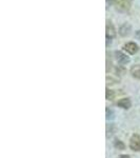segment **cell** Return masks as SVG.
<instances>
[{"instance_id": "1", "label": "cell", "mask_w": 140, "mask_h": 158, "mask_svg": "<svg viewBox=\"0 0 140 158\" xmlns=\"http://www.w3.org/2000/svg\"><path fill=\"white\" fill-rule=\"evenodd\" d=\"M105 36H106V47L112 42V39L116 37V30L114 27L113 23L111 21L106 22V29H105Z\"/></svg>"}, {"instance_id": "2", "label": "cell", "mask_w": 140, "mask_h": 158, "mask_svg": "<svg viewBox=\"0 0 140 158\" xmlns=\"http://www.w3.org/2000/svg\"><path fill=\"white\" fill-rule=\"evenodd\" d=\"M132 2H133V0H120V1L117 3L116 10L121 13L128 12L130 11V9H131V6H132Z\"/></svg>"}, {"instance_id": "3", "label": "cell", "mask_w": 140, "mask_h": 158, "mask_svg": "<svg viewBox=\"0 0 140 158\" xmlns=\"http://www.w3.org/2000/svg\"><path fill=\"white\" fill-rule=\"evenodd\" d=\"M130 148L133 151H140V137L139 135H133L130 140Z\"/></svg>"}, {"instance_id": "4", "label": "cell", "mask_w": 140, "mask_h": 158, "mask_svg": "<svg viewBox=\"0 0 140 158\" xmlns=\"http://www.w3.org/2000/svg\"><path fill=\"white\" fill-rule=\"evenodd\" d=\"M123 49H124V51H126L129 54L133 55L137 52V51H138V45H137L135 42H129V43H126V44L123 45Z\"/></svg>"}, {"instance_id": "5", "label": "cell", "mask_w": 140, "mask_h": 158, "mask_svg": "<svg viewBox=\"0 0 140 158\" xmlns=\"http://www.w3.org/2000/svg\"><path fill=\"white\" fill-rule=\"evenodd\" d=\"M131 30H132V27L130 23H124L122 24L119 29V34L121 35L122 37H126V36H129L130 33H131Z\"/></svg>"}, {"instance_id": "6", "label": "cell", "mask_w": 140, "mask_h": 158, "mask_svg": "<svg viewBox=\"0 0 140 158\" xmlns=\"http://www.w3.org/2000/svg\"><path fill=\"white\" fill-rule=\"evenodd\" d=\"M115 57L117 61H118L119 63H121V64H126L130 61V58L128 56L124 55L123 53H121V52H115Z\"/></svg>"}, {"instance_id": "7", "label": "cell", "mask_w": 140, "mask_h": 158, "mask_svg": "<svg viewBox=\"0 0 140 158\" xmlns=\"http://www.w3.org/2000/svg\"><path fill=\"white\" fill-rule=\"evenodd\" d=\"M117 104H118V106H120V108H122V109H126V110H128V109L131 108V101H130L129 98H122V99H120Z\"/></svg>"}, {"instance_id": "8", "label": "cell", "mask_w": 140, "mask_h": 158, "mask_svg": "<svg viewBox=\"0 0 140 158\" xmlns=\"http://www.w3.org/2000/svg\"><path fill=\"white\" fill-rule=\"evenodd\" d=\"M131 74L133 77L140 79V64L134 65V67L131 69Z\"/></svg>"}, {"instance_id": "9", "label": "cell", "mask_w": 140, "mask_h": 158, "mask_svg": "<svg viewBox=\"0 0 140 158\" xmlns=\"http://www.w3.org/2000/svg\"><path fill=\"white\" fill-rule=\"evenodd\" d=\"M114 96H115L114 92L111 91L110 89H106V90H105V97H106V99H108V100H113Z\"/></svg>"}, {"instance_id": "10", "label": "cell", "mask_w": 140, "mask_h": 158, "mask_svg": "<svg viewBox=\"0 0 140 158\" xmlns=\"http://www.w3.org/2000/svg\"><path fill=\"white\" fill-rule=\"evenodd\" d=\"M114 146H115V148H117L118 150H124V148H126L123 142L118 139H116L115 141H114Z\"/></svg>"}, {"instance_id": "11", "label": "cell", "mask_w": 140, "mask_h": 158, "mask_svg": "<svg viewBox=\"0 0 140 158\" xmlns=\"http://www.w3.org/2000/svg\"><path fill=\"white\" fill-rule=\"evenodd\" d=\"M114 118V112L111 109L106 108V119H113Z\"/></svg>"}, {"instance_id": "12", "label": "cell", "mask_w": 140, "mask_h": 158, "mask_svg": "<svg viewBox=\"0 0 140 158\" xmlns=\"http://www.w3.org/2000/svg\"><path fill=\"white\" fill-rule=\"evenodd\" d=\"M115 1H116V0H106V3L110 4V6H111V4H113Z\"/></svg>"}, {"instance_id": "13", "label": "cell", "mask_w": 140, "mask_h": 158, "mask_svg": "<svg viewBox=\"0 0 140 158\" xmlns=\"http://www.w3.org/2000/svg\"><path fill=\"white\" fill-rule=\"evenodd\" d=\"M119 158H131V157H130L129 155H121V156L119 157Z\"/></svg>"}, {"instance_id": "14", "label": "cell", "mask_w": 140, "mask_h": 158, "mask_svg": "<svg viewBox=\"0 0 140 158\" xmlns=\"http://www.w3.org/2000/svg\"><path fill=\"white\" fill-rule=\"evenodd\" d=\"M136 36L138 38H140V31H137V32H136Z\"/></svg>"}]
</instances>
